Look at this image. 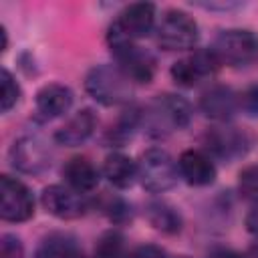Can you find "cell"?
<instances>
[{
  "instance_id": "7",
  "label": "cell",
  "mask_w": 258,
  "mask_h": 258,
  "mask_svg": "<svg viewBox=\"0 0 258 258\" xmlns=\"http://www.w3.org/2000/svg\"><path fill=\"white\" fill-rule=\"evenodd\" d=\"M252 141L254 139L246 129H240V127H234L228 123L212 127L204 137L208 153L212 157H218L224 161H234V159L244 157L250 151Z\"/></svg>"
},
{
  "instance_id": "14",
  "label": "cell",
  "mask_w": 258,
  "mask_h": 258,
  "mask_svg": "<svg viewBox=\"0 0 258 258\" xmlns=\"http://www.w3.org/2000/svg\"><path fill=\"white\" fill-rule=\"evenodd\" d=\"M200 109L208 119L216 123H228L238 111V93H234L230 87L214 85L202 93Z\"/></svg>"
},
{
  "instance_id": "4",
  "label": "cell",
  "mask_w": 258,
  "mask_h": 258,
  "mask_svg": "<svg viewBox=\"0 0 258 258\" xmlns=\"http://www.w3.org/2000/svg\"><path fill=\"white\" fill-rule=\"evenodd\" d=\"M137 179L151 194H163L171 189L179 179L177 161L159 147H151L141 153L137 161Z\"/></svg>"
},
{
  "instance_id": "19",
  "label": "cell",
  "mask_w": 258,
  "mask_h": 258,
  "mask_svg": "<svg viewBox=\"0 0 258 258\" xmlns=\"http://www.w3.org/2000/svg\"><path fill=\"white\" fill-rule=\"evenodd\" d=\"M145 216L149 224L161 234H177L183 226V218L177 208L165 200H151L145 206Z\"/></svg>"
},
{
  "instance_id": "13",
  "label": "cell",
  "mask_w": 258,
  "mask_h": 258,
  "mask_svg": "<svg viewBox=\"0 0 258 258\" xmlns=\"http://www.w3.org/2000/svg\"><path fill=\"white\" fill-rule=\"evenodd\" d=\"M179 177L185 179L189 185H210L216 179V163L208 151L202 149H185L177 159Z\"/></svg>"
},
{
  "instance_id": "8",
  "label": "cell",
  "mask_w": 258,
  "mask_h": 258,
  "mask_svg": "<svg viewBox=\"0 0 258 258\" xmlns=\"http://www.w3.org/2000/svg\"><path fill=\"white\" fill-rule=\"evenodd\" d=\"M34 214L32 191L16 177L2 175L0 179V216L6 222H26Z\"/></svg>"
},
{
  "instance_id": "33",
  "label": "cell",
  "mask_w": 258,
  "mask_h": 258,
  "mask_svg": "<svg viewBox=\"0 0 258 258\" xmlns=\"http://www.w3.org/2000/svg\"><path fill=\"white\" fill-rule=\"evenodd\" d=\"M181 258H187V256H181Z\"/></svg>"
},
{
  "instance_id": "30",
  "label": "cell",
  "mask_w": 258,
  "mask_h": 258,
  "mask_svg": "<svg viewBox=\"0 0 258 258\" xmlns=\"http://www.w3.org/2000/svg\"><path fill=\"white\" fill-rule=\"evenodd\" d=\"M206 258H244V256H242L240 252L232 250V248H224V246H220V248L210 250Z\"/></svg>"
},
{
  "instance_id": "12",
  "label": "cell",
  "mask_w": 258,
  "mask_h": 258,
  "mask_svg": "<svg viewBox=\"0 0 258 258\" xmlns=\"http://www.w3.org/2000/svg\"><path fill=\"white\" fill-rule=\"evenodd\" d=\"M40 204L50 216L58 220H77L87 212V202L83 194L75 191L67 183L46 185L40 194Z\"/></svg>"
},
{
  "instance_id": "26",
  "label": "cell",
  "mask_w": 258,
  "mask_h": 258,
  "mask_svg": "<svg viewBox=\"0 0 258 258\" xmlns=\"http://www.w3.org/2000/svg\"><path fill=\"white\" fill-rule=\"evenodd\" d=\"M107 214H109V218H111L113 222H117V224L131 220V208H129L123 200H119V198H115V200L107 206Z\"/></svg>"
},
{
  "instance_id": "10",
  "label": "cell",
  "mask_w": 258,
  "mask_h": 258,
  "mask_svg": "<svg viewBox=\"0 0 258 258\" xmlns=\"http://www.w3.org/2000/svg\"><path fill=\"white\" fill-rule=\"evenodd\" d=\"M52 153L48 143L38 135H22L10 147L12 167L22 173H40L50 165Z\"/></svg>"
},
{
  "instance_id": "17",
  "label": "cell",
  "mask_w": 258,
  "mask_h": 258,
  "mask_svg": "<svg viewBox=\"0 0 258 258\" xmlns=\"http://www.w3.org/2000/svg\"><path fill=\"white\" fill-rule=\"evenodd\" d=\"M62 177L69 187L79 194H89L99 185L101 173L87 157H73L62 167Z\"/></svg>"
},
{
  "instance_id": "31",
  "label": "cell",
  "mask_w": 258,
  "mask_h": 258,
  "mask_svg": "<svg viewBox=\"0 0 258 258\" xmlns=\"http://www.w3.org/2000/svg\"><path fill=\"white\" fill-rule=\"evenodd\" d=\"M58 258H85V256H83V252L77 248V244H73V246H69Z\"/></svg>"
},
{
  "instance_id": "27",
  "label": "cell",
  "mask_w": 258,
  "mask_h": 258,
  "mask_svg": "<svg viewBox=\"0 0 258 258\" xmlns=\"http://www.w3.org/2000/svg\"><path fill=\"white\" fill-rule=\"evenodd\" d=\"M127 258H167V254H165V250H161L155 244H141Z\"/></svg>"
},
{
  "instance_id": "25",
  "label": "cell",
  "mask_w": 258,
  "mask_h": 258,
  "mask_svg": "<svg viewBox=\"0 0 258 258\" xmlns=\"http://www.w3.org/2000/svg\"><path fill=\"white\" fill-rule=\"evenodd\" d=\"M238 109H242L248 117H258V85L246 87L238 95Z\"/></svg>"
},
{
  "instance_id": "2",
  "label": "cell",
  "mask_w": 258,
  "mask_h": 258,
  "mask_svg": "<svg viewBox=\"0 0 258 258\" xmlns=\"http://www.w3.org/2000/svg\"><path fill=\"white\" fill-rule=\"evenodd\" d=\"M135 83L117 64H95L85 77V91L103 107H123L133 97Z\"/></svg>"
},
{
  "instance_id": "18",
  "label": "cell",
  "mask_w": 258,
  "mask_h": 258,
  "mask_svg": "<svg viewBox=\"0 0 258 258\" xmlns=\"http://www.w3.org/2000/svg\"><path fill=\"white\" fill-rule=\"evenodd\" d=\"M103 175L107 181L119 189H127L137 179V161L121 151H113L103 161Z\"/></svg>"
},
{
  "instance_id": "28",
  "label": "cell",
  "mask_w": 258,
  "mask_h": 258,
  "mask_svg": "<svg viewBox=\"0 0 258 258\" xmlns=\"http://www.w3.org/2000/svg\"><path fill=\"white\" fill-rule=\"evenodd\" d=\"M246 230L254 236H258V202H254V206L250 208V212L246 214Z\"/></svg>"
},
{
  "instance_id": "32",
  "label": "cell",
  "mask_w": 258,
  "mask_h": 258,
  "mask_svg": "<svg viewBox=\"0 0 258 258\" xmlns=\"http://www.w3.org/2000/svg\"><path fill=\"white\" fill-rule=\"evenodd\" d=\"M0 34H2V50H6V48H8V32H6L4 26L0 28Z\"/></svg>"
},
{
  "instance_id": "11",
  "label": "cell",
  "mask_w": 258,
  "mask_h": 258,
  "mask_svg": "<svg viewBox=\"0 0 258 258\" xmlns=\"http://www.w3.org/2000/svg\"><path fill=\"white\" fill-rule=\"evenodd\" d=\"M155 4L151 2H133L125 6L117 18L111 22V28H115L119 34H123L129 40H139L149 36L155 30Z\"/></svg>"
},
{
  "instance_id": "9",
  "label": "cell",
  "mask_w": 258,
  "mask_h": 258,
  "mask_svg": "<svg viewBox=\"0 0 258 258\" xmlns=\"http://www.w3.org/2000/svg\"><path fill=\"white\" fill-rule=\"evenodd\" d=\"M220 60L218 56L214 54L212 48H198L194 52H189L187 56L183 58H177L169 73H171V79L181 85V87H194L198 85L200 81L208 79V77H214L220 69Z\"/></svg>"
},
{
  "instance_id": "5",
  "label": "cell",
  "mask_w": 258,
  "mask_h": 258,
  "mask_svg": "<svg viewBox=\"0 0 258 258\" xmlns=\"http://www.w3.org/2000/svg\"><path fill=\"white\" fill-rule=\"evenodd\" d=\"M210 48L218 56L220 64L234 69L250 67L258 60V34L246 28H228L216 36Z\"/></svg>"
},
{
  "instance_id": "20",
  "label": "cell",
  "mask_w": 258,
  "mask_h": 258,
  "mask_svg": "<svg viewBox=\"0 0 258 258\" xmlns=\"http://www.w3.org/2000/svg\"><path fill=\"white\" fill-rule=\"evenodd\" d=\"M95 258H125V238L119 230H107L95 244Z\"/></svg>"
},
{
  "instance_id": "1",
  "label": "cell",
  "mask_w": 258,
  "mask_h": 258,
  "mask_svg": "<svg viewBox=\"0 0 258 258\" xmlns=\"http://www.w3.org/2000/svg\"><path fill=\"white\" fill-rule=\"evenodd\" d=\"M191 105L179 95H159L141 111V125L151 137H165L191 121Z\"/></svg>"
},
{
  "instance_id": "29",
  "label": "cell",
  "mask_w": 258,
  "mask_h": 258,
  "mask_svg": "<svg viewBox=\"0 0 258 258\" xmlns=\"http://www.w3.org/2000/svg\"><path fill=\"white\" fill-rule=\"evenodd\" d=\"M198 6L206 8V10H234L240 8V2H198Z\"/></svg>"
},
{
  "instance_id": "23",
  "label": "cell",
  "mask_w": 258,
  "mask_h": 258,
  "mask_svg": "<svg viewBox=\"0 0 258 258\" xmlns=\"http://www.w3.org/2000/svg\"><path fill=\"white\" fill-rule=\"evenodd\" d=\"M240 191L248 200L258 202V167H246L240 173Z\"/></svg>"
},
{
  "instance_id": "16",
  "label": "cell",
  "mask_w": 258,
  "mask_h": 258,
  "mask_svg": "<svg viewBox=\"0 0 258 258\" xmlns=\"http://www.w3.org/2000/svg\"><path fill=\"white\" fill-rule=\"evenodd\" d=\"M73 101H75V95L67 85L48 83L36 93L34 105H36V113L42 119H56L69 113V109L73 107Z\"/></svg>"
},
{
  "instance_id": "6",
  "label": "cell",
  "mask_w": 258,
  "mask_h": 258,
  "mask_svg": "<svg viewBox=\"0 0 258 258\" xmlns=\"http://www.w3.org/2000/svg\"><path fill=\"white\" fill-rule=\"evenodd\" d=\"M155 38L163 50H189L200 40V28L187 12L167 10L155 26Z\"/></svg>"
},
{
  "instance_id": "22",
  "label": "cell",
  "mask_w": 258,
  "mask_h": 258,
  "mask_svg": "<svg viewBox=\"0 0 258 258\" xmlns=\"http://www.w3.org/2000/svg\"><path fill=\"white\" fill-rule=\"evenodd\" d=\"M20 99V85L14 79V75L8 69L0 71V109L2 113H8Z\"/></svg>"
},
{
  "instance_id": "21",
  "label": "cell",
  "mask_w": 258,
  "mask_h": 258,
  "mask_svg": "<svg viewBox=\"0 0 258 258\" xmlns=\"http://www.w3.org/2000/svg\"><path fill=\"white\" fill-rule=\"evenodd\" d=\"M75 240L69 234H60V232H52L46 238H42V242L38 244L34 258H58L69 246H73Z\"/></svg>"
},
{
  "instance_id": "15",
  "label": "cell",
  "mask_w": 258,
  "mask_h": 258,
  "mask_svg": "<svg viewBox=\"0 0 258 258\" xmlns=\"http://www.w3.org/2000/svg\"><path fill=\"white\" fill-rule=\"evenodd\" d=\"M97 129V115L93 109H81L71 115L54 133V141L64 147H77L85 143Z\"/></svg>"
},
{
  "instance_id": "3",
  "label": "cell",
  "mask_w": 258,
  "mask_h": 258,
  "mask_svg": "<svg viewBox=\"0 0 258 258\" xmlns=\"http://www.w3.org/2000/svg\"><path fill=\"white\" fill-rule=\"evenodd\" d=\"M107 44L111 48V54L115 58V64L137 85V83H149L155 75V58L151 52L135 44V40L125 38L115 28L109 26L107 30Z\"/></svg>"
},
{
  "instance_id": "24",
  "label": "cell",
  "mask_w": 258,
  "mask_h": 258,
  "mask_svg": "<svg viewBox=\"0 0 258 258\" xmlns=\"http://www.w3.org/2000/svg\"><path fill=\"white\" fill-rule=\"evenodd\" d=\"M0 258H24V244L16 234H2Z\"/></svg>"
}]
</instances>
